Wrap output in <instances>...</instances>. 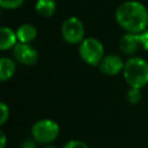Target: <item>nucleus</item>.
I'll return each instance as SVG.
<instances>
[{"label":"nucleus","instance_id":"f257e3e1","mask_svg":"<svg viewBox=\"0 0 148 148\" xmlns=\"http://www.w3.org/2000/svg\"><path fill=\"white\" fill-rule=\"evenodd\" d=\"M116 21L131 34H141L148 27V9L139 1H125L116 9Z\"/></svg>","mask_w":148,"mask_h":148},{"label":"nucleus","instance_id":"f03ea898","mask_svg":"<svg viewBox=\"0 0 148 148\" xmlns=\"http://www.w3.org/2000/svg\"><path fill=\"white\" fill-rule=\"evenodd\" d=\"M123 75L130 88L141 89L148 83V62L140 57H131L125 61Z\"/></svg>","mask_w":148,"mask_h":148},{"label":"nucleus","instance_id":"7ed1b4c3","mask_svg":"<svg viewBox=\"0 0 148 148\" xmlns=\"http://www.w3.org/2000/svg\"><path fill=\"white\" fill-rule=\"evenodd\" d=\"M79 56L80 58L90 66H98L103 60L104 46L101 40L94 37L84 38L79 44Z\"/></svg>","mask_w":148,"mask_h":148},{"label":"nucleus","instance_id":"20e7f679","mask_svg":"<svg viewBox=\"0 0 148 148\" xmlns=\"http://www.w3.org/2000/svg\"><path fill=\"white\" fill-rule=\"evenodd\" d=\"M59 125L49 118L37 120L31 127V136L40 145L52 143L59 135Z\"/></svg>","mask_w":148,"mask_h":148},{"label":"nucleus","instance_id":"39448f33","mask_svg":"<svg viewBox=\"0 0 148 148\" xmlns=\"http://www.w3.org/2000/svg\"><path fill=\"white\" fill-rule=\"evenodd\" d=\"M61 37L68 44H80L84 39V25L77 17H68L61 24Z\"/></svg>","mask_w":148,"mask_h":148},{"label":"nucleus","instance_id":"423d86ee","mask_svg":"<svg viewBox=\"0 0 148 148\" xmlns=\"http://www.w3.org/2000/svg\"><path fill=\"white\" fill-rule=\"evenodd\" d=\"M13 56L16 61L25 66H32L38 61L37 50L27 43H17L13 47Z\"/></svg>","mask_w":148,"mask_h":148},{"label":"nucleus","instance_id":"0eeeda50","mask_svg":"<svg viewBox=\"0 0 148 148\" xmlns=\"http://www.w3.org/2000/svg\"><path fill=\"white\" fill-rule=\"evenodd\" d=\"M124 67H125V62L123 58L116 53L106 54L101 61V64L98 65L99 71L104 75H108V76L118 75L120 72L124 71Z\"/></svg>","mask_w":148,"mask_h":148},{"label":"nucleus","instance_id":"6e6552de","mask_svg":"<svg viewBox=\"0 0 148 148\" xmlns=\"http://www.w3.org/2000/svg\"><path fill=\"white\" fill-rule=\"evenodd\" d=\"M140 46H141V43H140L139 34L126 32L119 42V49L126 56H134L138 52Z\"/></svg>","mask_w":148,"mask_h":148},{"label":"nucleus","instance_id":"1a4fd4ad","mask_svg":"<svg viewBox=\"0 0 148 148\" xmlns=\"http://www.w3.org/2000/svg\"><path fill=\"white\" fill-rule=\"evenodd\" d=\"M18 43L16 31L8 27H1L0 29V50L6 51L13 49Z\"/></svg>","mask_w":148,"mask_h":148},{"label":"nucleus","instance_id":"9d476101","mask_svg":"<svg viewBox=\"0 0 148 148\" xmlns=\"http://www.w3.org/2000/svg\"><path fill=\"white\" fill-rule=\"evenodd\" d=\"M16 36L18 43H27L30 44L37 37V28L30 23L21 24L16 30Z\"/></svg>","mask_w":148,"mask_h":148},{"label":"nucleus","instance_id":"9b49d317","mask_svg":"<svg viewBox=\"0 0 148 148\" xmlns=\"http://www.w3.org/2000/svg\"><path fill=\"white\" fill-rule=\"evenodd\" d=\"M15 72H16L15 62L7 57H2L0 59V81L1 82L8 81L14 76Z\"/></svg>","mask_w":148,"mask_h":148},{"label":"nucleus","instance_id":"f8f14e48","mask_svg":"<svg viewBox=\"0 0 148 148\" xmlns=\"http://www.w3.org/2000/svg\"><path fill=\"white\" fill-rule=\"evenodd\" d=\"M35 9L42 17H51L57 10V2L56 0H37Z\"/></svg>","mask_w":148,"mask_h":148},{"label":"nucleus","instance_id":"ddd939ff","mask_svg":"<svg viewBox=\"0 0 148 148\" xmlns=\"http://www.w3.org/2000/svg\"><path fill=\"white\" fill-rule=\"evenodd\" d=\"M126 99L132 105L139 104L141 102V99H142L141 89H139V88H130L127 94H126Z\"/></svg>","mask_w":148,"mask_h":148},{"label":"nucleus","instance_id":"4468645a","mask_svg":"<svg viewBox=\"0 0 148 148\" xmlns=\"http://www.w3.org/2000/svg\"><path fill=\"white\" fill-rule=\"evenodd\" d=\"M24 0H0V6L6 9H16L23 5Z\"/></svg>","mask_w":148,"mask_h":148},{"label":"nucleus","instance_id":"2eb2a0df","mask_svg":"<svg viewBox=\"0 0 148 148\" xmlns=\"http://www.w3.org/2000/svg\"><path fill=\"white\" fill-rule=\"evenodd\" d=\"M62 148H89L88 145L81 140H76V139H73V140H68L64 146Z\"/></svg>","mask_w":148,"mask_h":148},{"label":"nucleus","instance_id":"dca6fc26","mask_svg":"<svg viewBox=\"0 0 148 148\" xmlns=\"http://www.w3.org/2000/svg\"><path fill=\"white\" fill-rule=\"evenodd\" d=\"M0 112H1V118H0V125H3L7 119L9 118V108L6 105L5 102L0 103Z\"/></svg>","mask_w":148,"mask_h":148},{"label":"nucleus","instance_id":"f3484780","mask_svg":"<svg viewBox=\"0 0 148 148\" xmlns=\"http://www.w3.org/2000/svg\"><path fill=\"white\" fill-rule=\"evenodd\" d=\"M140 37V43H141V47L146 51H148V28L142 31L141 34H139Z\"/></svg>","mask_w":148,"mask_h":148},{"label":"nucleus","instance_id":"a211bd4d","mask_svg":"<svg viewBox=\"0 0 148 148\" xmlns=\"http://www.w3.org/2000/svg\"><path fill=\"white\" fill-rule=\"evenodd\" d=\"M37 146V141L31 136V138H27L21 142V148H36Z\"/></svg>","mask_w":148,"mask_h":148},{"label":"nucleus","instance_id":"6ab92c4d","mask_svg":"<svg viewBox=\"0 0 148 148\" xmlns=\"http://www.w3.org/2000/svg\"><path fill=\"white\" fill-rule=\"evenodd\" d=\"M6 142H7L6 134L3 133V131H1L0 132V148H6Z\"/></svg>","mask_w":148,"mask_h":148},{"label":"nucleus","instance_id":"aec40b11","mask_svg":"<svg viewBox=\"0 0 148 148\" xmlns=\"http://www.w3.org/2000/svg\"><path fill=\"white\" fill-rule=\"evenodd\" d=\"M44 148H56V147H53V146H50V145H46Z\"/></svg>","mask_w":148,"mask_h":148}]
</instances>
